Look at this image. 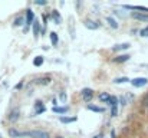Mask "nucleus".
Segmentation results:
<instances>
[{
    "instance_id": "nucleus-28",
    "label": "nucleus",
    "mask_w": 148,
    "mask_h": 138,
    "mask_svg": "<svg viewBox=\"0 0 148 138\" xmlns=\"http://www.w3.org/2000/svg\"><path fill=\"white\" fill-rule=\"evenodd\" d=\"M66 92H60L59 93V99H60V102H66Z\"/></svg>"
},
{
    "instance_id": "nucleus-23",
    "label": "nucleus",
    "mask_w": 148,
    "mask_h": 138,
    "mask_svg": "<svg viewBox=\"0 0 148 138\" xmlns=\"http://www.w3.org/2000/svg\"><path fill=\"white\" fill-rule=\"evenodd\" d=\"M108 105H111V106L118 105V98H116V96H111V99L108 101Z\"/></svg>"
},
{
    "instance_id": "nucleus-20",
    "label": "nucleus",
    "mask_w": 148,
    "mask_h": 138,
    "mask_svg": "<svg viewBox=\"0 0 148 138\" xmlns=\"http://www.w3.org/2000/svg\"><path fill=\"white\" fill-rule=\"evenodd\" d=\"M58 41H59L58 33H56V32H52V33H50V42H52V45L56 46V45H58Z\"/></svg>"
},
{
    "instance_id": "nucleus-5",
    "label": "nucleus",
    "mask_w": 148,
    "mask_h": 138,
    "mask_svg": "<svg viewBox=\"0 0 148 138\" xmlns=\"http://www.w3.org/2000/svg\"><path fill=\"white\" fill-rule=\"evenodd\" d=\"M9 137L10 138L27 137V133H22V131H17V130H14V128H10V130H9Z\"/></svg>"
},
{
    "instance_id": "nucleus-19",
    "label": "nucleus",
    "mask_w": 148,
    "mask_h": 138,
    "mask_svg": "<svg viewBox=\"0 0 148 138\" xmlns=\"http://www.w3.org/2000/svg\"><path fill=\"white\" fill-rule=\"evenodd\" d=\"M130 43H121V45H115L112 47V50H115V52H118V50H125V49H128L130 47Z\"/></svg>"
},
{
    "instance_id": "nucleus-18",
    "label": "nucleus",
    "mask_w": 148,
    "mask_h": 138,
    "mask_svg": "<svg viewBox=\"0 0 148 138\" xmlns=\"http://www.w3.org/2000/svg\"><path fill=\"white\" fill-rule=\"evenodd\" d=\"M111 99V95L109 93H106V92H102V93H99V101L101 102H105V104H108V101Z\"/></svg>"
},
{
    "instance_id": "nucleus-17",
    "label": "nucleus",
    "mask_w": 148,
    "mask_h": 138,
    "mask_svg": "<svg viewBox=\"0 0 148 138\" xmlns=\"http://www.w3.org/2000/svg\"><path fill=\"white\" fill-rule=\"evenodd\" d=\"M23 23H26V19H25V17H22V16H19V17H16V19H14V22H13V26L19 27V26H22Z\"/></svg>"
},
{
    "instance_id": "nucleus-2",
    "label": "nucleus",
    "mask_w": 148,
    "mask_h": 138,
    "mask_svg": "<svg viewBox=\"0 0 148 138\" xmlns=\"http://www.w3.org/2000/svg\"><path fill=\"white\" fill-rule=\"evenodd\" d=\"M131 84H132L134 88H143L148 84V79L147 78H135V79L131 81Z\"/></svg>"
},
{
    "instance_id": "nucleus-26",
    "label": "nucleus",
    "mask_w": 148,
    "mask_h": 138,
    "mask_svg": "<svg viewBox=\"0 0 148 138\" xmlns=\"http://www.w3.org/2000/svg\"><path fill=\"white\" fill-rule=\"evenodd\" d=\"M118 115V105L111 106V117H116Z\"/></svg>"
},
{
    "instance_id": "nucleus-30",
    "label": "nucleus",
    "mask_w": 148,
    "mask_h": 138,
    "mask_svg": "<svg viewBox=\"0 0 148 138\" xmlns=\"http://www.w3.org/2000/svg\"><path fill=\"white\" fill-rule=\"evenodd\" d=\"M45 111H46V108H42V109H39V111H35L33 115H40V114H43Z\"/></svg>"
},
{
    "instance_id": "nucleus-24",
    "label": "nucleus",
    "mask_w": 148,
    "mask_h": 138,
    "mask_svg": "<svg viewBox=\"0 0 148 138\" xmlns=\"http://www.w3.org/2000/svg\"><path fill=\"white\" fill-rule=\"evenodd\" d=\"M141 104H143V106L144 108H148V92L143 96V99H141Z\"/></svg>"
},
{
    "instance_id": "nucleus-12",
    "label": "nucleus",
    "mask_w": 148,
    "mask_h": 138,
    "mask_svg": "<svg viewBox=\"0 0 148 138\" xmlns=\"http://www.w3.org/2000/svg\"><path fill=\"white\" fill-rule=\"evenodd\" d=\"M76 117H59V121L62 124H71V122H76Z\"/></svg>"
},
{
    "instance_id": "nucleus-25",
    "label": "nucleus",
    "mask_w": 148,
    "mask_h": 138,
    "mask_svg": "<svg viewBox=\"0 0 148 138\" xmlns=\"http://www.w3.org/2000/svg\"><path fill=\"white\" fill-rule=\"evenodd\" d=\"M42 108H45V106H43V102H42V101H36V102H35V111H39V109H42Z\"/></svg>"
},
{
    "instance_id": "nucleus-9",
    "label": "nucleus",
    "mask_w": 148,
    "mask_h": 138,
    "mask_svg": "<svg viewBox=\"0 0 148 138\" xmlns=\"http://www.w3.org/2000/svg\"><path fill=\"white\" fill-rule=\"evenodd\" d=\"M52 111H53L55 114H59V115H62V117H63V115L69 111V108H68V106H58V105H56V106H53V108H52Z\"/></svg>"
},
{
    "instance_id": "nucleus-6",
    "label": "nucleus",
    "mask_w": 148,
    "mask_h": 138,
    "mask_svg": "<svg viewBox=\"0 0 148 138\" xmlns=\"http://www.w3.org/2000/svg\"><path fill=\"white\" fill-rule=\"evenodd\" d=\"M33 22H35V13L30 9H27L26 10V26L29 27L30 25H33Z\"/></svg>"
},
{
    "instance_id": "nucleus-21",
    "label": "nucleus",
    "mask_w": 148,
    "mask_h": 138,
    "mask_svg": "<svg viewBox=\"0 0 148 138\" xmlns=\"http://www.w3.org/2000/svg\"><path fill=\"white\" fill-rule=\"evenodd\" d=\"M33 65L35 66H42L43 65V56H36L33 59Z\"/></svg>"
},
{
    "instance_id": "nucleus-8",
    "label": "nucleus",
    "mask_w": 148,
    "mask_h": 138,
    "mask_svg": "<svg viewBox=\"0 0 148 138\" xmlns=\"http://www.w3.org/2000/svg\"><path fill=\"white\" fill-rule=\"evenodd\" d=\"M85 27L89 30H97L99 29V22H94V20H85Z\"/></svg>"
},
{
    "instance_id": "nucleus-27",
    "label": "nucleus",
    "mask_w": 148,
    "mask_h": 138,
    "mask_svg": "<svg viewBox=\"0 0 148 138\" xmlns=\"http://www.w3.org/2000/svg\"><path fill=\"white\" fill-rule=\"evenodd\" d=\"M140 35H141L143 38H148V26H147V27H144V29H141V30H140Z\"/></svg>"
},
{
    "instance_id": "nucleus-32",
    "label": "nucleus",
    "mask_w": 148,
    "mask_h": 138,
    "mask_svg": "<svg viewBox=\"0 0 148 138\" xmlns=\"http://www.w3.org/2000/svg\"><path fill=\"white\" fill-rule=\"evenodd\" d=\"M121 104L125 105V104H127V99H125V98H121Z\"/></svg>"
},
{
    "instance_id": "nucleus-4",
    "label": "nucleus",
    "mask_w": 148,
    "mask_h": 138,
    "mask_svg": "<svg viewBox=\"0 0 148 138\" xmlns=\"http://www.w3.org/2000/svg\"><path fill=\"white\" fill-rule=\"evenodd\" d=\"M131 16L135 20H141V22H148V14L147 13H141V12H132Z\"/></svg>"
},
{
    "instance_id": "nucleus-1",
    "label": "nucleus",
    "mask_w": 148,
    "mask_h": 138,
    "mask_svg": "<svg viewBox=\"0 0 148 138\" xmlns=\"http://www.w3.org/2000/svg\"><path fill=\"white\" fill-rule=\"evenodd\" d=\"M27 137L30 138H49V134L46 131H40V130H33L27 133Z\"/></svg>"
},
{
    "instance_id": "nucleus-33",
    "label": "nucleus",
    "mask_w": 148,
    "mask_h": 138,
    "mask_svg": "<svg viewBox=\"0 0 148 138\" xmlns=\"http://www.w3.org/2000/svg\"><path fill=\"white\" fill-rule=\"evenodd\" d=\"M94 138H103V134H98V135H95Z\"/></svg>"
},
{
    "instance_id": "nucleus-34",
    "label": "nucleus",
    "mask_w": 148,
    "mask_h": 138,
    "mask_svg": "<svg viewBox=\"0 0 148 138\" xmlns=\"http://www.w3.org/2000/svg\"><path fill=\"white\" fill-rule=\"evenodd\" d=\"M56 138H63V137H56Z\"/></svg>"
},
{
    "instance_id": "nucleus-14",
    "label": "nucleus",
    "mask_w": 148,
    "mask_h": 138,
    "mask_svg": "<svg viewBox=\"0 0 148 138\" xmlns=\"http://www.w3.org/2000/svg\"><path fill=\"white\" fill-rule=\"evenodd\" d=\"M105 20H106V22L109 23V26H111L112 29H118V26H119V25H118V22H116V20L114 19V17L108 16V17H105Z\"/></svg>"
},
{
    "instance_id": "nucleus-7",
    "label": "nucleus",
    "mask_w": 148,
    "mask_h": 138,
    "mask_svg": "<svg viewBox=\"0 0 148 138\" xmlns=\"http://www.w3.org/2000/svg\"><path fill=\"white\" fill-rule=\"evenodd\" d=\"M19 117H20V109H19V108H13V109L10 111V114H9V119L13 121V122L17 121Z\"/></svg>"
},
{
    "instance_id": "nucleus-16",
    "label": "nucleus",
    "mask_w": 148,
    "mask_h": 138,
    "mask_svg": "<svg viewBox=\"0 0 148 138\" xmlns=\"http://www.w3.org/2000/svg\"><path fill=\"white\" fill-rule=\"evenodd\" d=\"M52 17H53V20H55V23H56V25L62 23V17H60V14H59V12H58V10H53V12H52Z\"/></svg>"
},
{
    "instance_id": "nucleus-10",
    "label": "nucleus",
    "mask_w": 148,
    "mask_h": 138,
    "mask_svg": "<svg viewBox=\"0 0 148 138\" xmlns=\"http://www.w3.org/2000/svg\"><path fill=\"white\" fill-rule=\"evenodd\" d=\"M50 82H52V79H50L49 76H43V78H39V79L35 81L36 85H49Z\"/></svg>"
},
{
    "instance_id": "nucleus-29",
    "label": "nucleus",
    "mask_w": 148,
    "mask_h": 138,
    "mask_svg": "<svg viewBox=\"0 0 148 138\" xmlns=\"http://www.w3.org/2000/svg\"><path fill=\"white\" fill-rule=\"evenodd\" d=\"M35 4H38V6H45V4H48V1H42V0H36V1H35Z\"/></svg>"
},
{
    "instance_id": "nucleus-31",
    "label": "nucleus",
    "mask_w": 148,
    "mask_h": 138,
    "mask_svg": "<svg viewBox=\"0 0 148 138\" xmlns=\"http://www.w3.org/2000/svg\"><path fill=\"white\" fill-rule=\"evenodd\" d=\"M42 19H43V23H45V25H48V19H49V16L43 14V16H42Z\"/></svg>"
},
{
    "instance_id": "nucleus-3",
    "label": "nucleus",
    "mask_w": 148,
    "mask_h": 138,
    "mask_svg": "<svg viewBox=\"0 0 148 138\" xmlns=\"http://www.w3.org/2000/svg\"><path fill=\"white\" fill-rule=\"evenodd\" d=\"M92 98H94V91L91 88H84L82 89V99L85 102H89Z\"/></svg>"
},
{
    "instance_id": "nucleus-22",
    "label": "nucleus",
    "mask_w": 148,
    "mask_h": 138,
    "mask_svg": "<svg viewBox=\"0 0 148 138\" xmlns=\"http://www.w3.org/2000/svg\"><path fill=\"white\" fill-rule=\"evenodd\" d=\"M128 81H130L128 78L122 76V78H115V79H114V84H125V82H128Z\"/></svg>"
},
{
    "instance_id": "nucleus-35",
    "label": "nucleus",
    "mask_w": 148,
    "mask_h": 138,
    "mask_svg": "<svg viewBox=\"0 0 148 138\" xmlns=\"http://www.w3.org/2000/svg\"><path fill=\"white\" fill-rule=\"evenodd\" d=\"M0 138H1V135H0Z\"/></svg>"
},
{
    "instance_id": "nucleus-11",
    "label": "nucleus",
    "mask_w": 148,
    "mask_h": 138,
    "mask_svg": "<svg viewBox=\"0 0 148 138\" xmlns=\"http://www.w3.org/2000/svg\"><path fill=\"white\" fill-rule=\"evenodd\" d=\"M130 55H119V56H116V58H114V62L115 63H124V62H127V60H130Z\"/></svg>"
},
{
    "instance_id": "nucleus-15",
    "label": "nucleus",
    "mask_w": 148,
    "mask_h": 138,
    "mask_svg": "<svg viewBox=\"0 0 148 138\" xmlns=\"http://www.w3.org/2000/svg\"><path fill=\"white\" fill-rule=\"evenodd\" d=\"M89 111H94V112H103L105 109L102 108V106H98V105H92V104H88V106H86Z\"/></svg>"
},
{
    "instance_id": "nucleus-13",
    "label": "nucleus",
    "mask_w": 148,
    "mask_h": 138,
    "mask_svg": "<svg viewBox=\"0 0 148 138\" xmlns=\"http://www.w3.org/2000/svg\"><path fill=\"white\" fill-rule=\"evenodd\" d=\"M32 27H33V33H35V38H38L39 36V33H40V23L38 22V20H35L33 22V25H32Z\"/></svg>"
}]
</instances>
